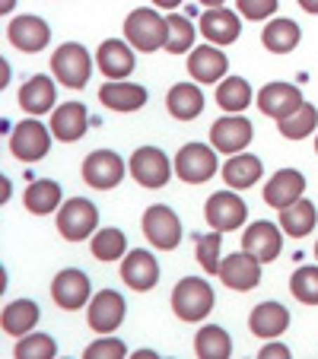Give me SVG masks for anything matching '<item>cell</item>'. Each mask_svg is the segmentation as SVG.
<instances>
[{"instance_id":"obj_1","label":"cell","mask_w":318,"mask_h":359,"mask_svg":"<svg viewBox=\"0 0 318 359\" xmlns=\"http://www.w3.org/2000/svg\"><path fill=\"white\" fill-rule=\"evenodd\" d=\"M124 35L137 51H156V48H166L169 39V22L150 7H137L134 13H128L124 20Z\"/></svg>"},{"instance_id":"obj_2","label":"cell","mask_w":318,"mask_h":359,"mask_svg":"<svg viewBox=\"0 0 318 359\" xmlns=\"http://www.w3.org/2000/svg\"><path fill=\"white\" fill-rule=\"evenodd\" d=\"M213 309V290L201 277H185L172 290V312L182 321H201Z\"/></svg>"},{"instance_id":"obj_3","label":"cell","mask_w":318,"mask_h":359,"mask_svg":"<svg viewBox=\"0 0 318 359\" xmlns=\"http://www.w3.org/2000/svg\"><path fill=\"white\" fill-rule=\"evenodd\" d=\"M95 223H99V213H95V203L86 197H70L58 210V232L67 242H83L95 236Z\"/></svg>"},{"instance_id":"obj_4","label":"cell","mask_w":318,"mask_h":359,"mask_svg":"<svg viewBox=\"0 0 318 359\" xmlns=\"http://www.w3.org/2000/svg\"><path fill=\"white\" fill-rule=\"evenodd\" d=\"M51 70L55 76L70 89H83L89 80V70H93V61H89L86 48L77 45V41H67L51 55Z\"/></svg>"},{"instance_id":"obj_5","label":"cell","mask_w":318,"mask_h":359,"mask_svg":"<svg viewBox=\"0 0 318 359\" xmlns=\"http://www.w3.org/2000/svg\"><path fill=\"white\" fill-rule=\"evenodd\" d=\"M143 236H147V242H153V248L172 251L182 242V223H178L175 210L163 207V203L150 207V210L143 213Z\"/></svg>"},{"instance_id":"obj_6","label":"cell","mask_w":318,"mask_h":359,"mask_svg":"<svg viewBox=\"0 0 318 359\" xmlns=\"http://www.w3.org/2000/svg\"><path fill=\"white\" fill-rule=\"evenodd\" d=\"M175 172L188 184L210 182L213 172H217V153L210 147H204V143H185L175 156Z\"/></svg>"},{"instance_id":"obj_7","label":"cell","mask_w":318,"mask_h":359,"mask_svg":"<svg viewBox=\"0 0 318 359\" xmlns=\"http://www.w3.org/2000/svg\"><path fill=\"white\" fill-rule=\"evenodd\" d=\"M131 175L143 188H163L172 175V163L159 147H140L131 156Z\"/></svg>"},{"instance_id":"obj_8","label":"cell","mask_w":318,"mask_h":359,"mask_svg":"<svg viewBox=\"0 0 318 359\" xmlns=\"http://www.w3.org/2000/svg\"><path fill=\"white\" fill-rule=\"evenodd\" d=\"M124 178V159L112 149H95L83 163V182L95 191H112Z\"/></svg>"},{"instance_id":"obj_9","label":"cell","mask_w":318,"mask_h":359,"mask_svg":"<svg viewBox=\"0 0 318 359\" xmlns=\"http://www.w3.org/2000/svg\"><path fill=\"white\" fill-rule=\"evenodd\" d=\"M51 137L55 134H48V128L41 121H22L10 134V153L22 163H39L51 147Z\"/></svg>"},{"instance_id":"obj_10","label":"cell","mask_w":318,"mask_h":359,"mask_svg":"<svg viewBox=\"0 0 318 359\" xmlns=\"http://www.w3.org/2000/svg\"><path fill=\"white\" fill-rule=\"evenodd\" d=\"M258 109L267 118H274V121H284V118L296 115L303 109V93L293 83H267L258 93Z\"/></svg>"},{"instance_id":"obj_11","label":"cell","mask_w":318,"mask_h":359,"mask_svg":"<svg viewBox=\"0 0 318 359\" xmlns=\"http://www.w3.org/2000/svg\"><path fill=\"white\" fill-rule=\"evenodd\" d=\"M245 213H249V207H245L242 197L232 194V191H217V194H210L207 207H204L207 223L220 232L239 229V226L245 223Z\"/></svg>"},{"instance_id":"obj_12","label":"cell","mask_w":318,"mask_h":359,"mask_svg":"<svg viewBox=\"0 0 318 359\" xmlns=\"http://www.w3.org/2000/svg\"><path fill=\"white\" fill-rule=\"evenodd\" d=\"M86 318H89V327H93L95 334H112L121 327L124 321V299L121 292L115 290H102L95 292L93 299H89V309H86Z\"/></svg>"},{"instance_id":"obj_13","label":"cell","mask_w":318,"mask_h":359,"mask_svg":"<svg viewBox=\"0 0 318 359\" xmlns=\"http://www.w3.org/2000/svg\"><path fill=\"white\" fill-rule=\"evenodd\" d=\"M284 248V236H280V226L267 223V219H258L249 229L242 232V251H249L251 258H258L261 264L274 261Z\"/></svg>"},{"instance_id":"obj_14","label":"cell","mask_w":318,"mask_h":359,"mask_svg":"<svg viewBox=\"0 0 318 359\" xmlns=\"http://www.w3.org/2000/svg\"><path fill=\"white\" fill-rule=\"evenodd\" d=\"M217 277L223 280L230 290H236V292L255 290V286L261 283V261L251 258L249 251H239V255H230V258H223Z\"/></svg>"},{"instance_id":"obj_15","label":"cell","mask_w":318,"mask_h":359,"mask_svg":"<svg viewBox=\"0 0 318 359\" xmlns=\"http://www.w3.org/2000/svg\"><path fill=\"white\" fill-rule=\"evenodd\" d=\"M210 143L220 153H242L251 143V121L242 115H226L220 121H213L210 128Z\"/></svg>"},{"instance_id":"obj_16","label":"cell","mask_w":318,"mask_h":359,"mask_svg":"<svg viewBox=\"0 0 318 359\" xmlns=\"http://www.w3.org/2000/svg\"><path fill=\"white\" fill-rule=\"evenodd\" d=\"M95 64L109 80H124L134 70V45L121 39H105L95 51Z\"/></svg>"},{"instance_id":"obj_17","label":"cell","mask_w":318,"mask_h":359,"mask_svg":"<svg viewBox=\"0 0 318 359\" xmlns=\"http://www.w3.org/2000/svg\"><path fill=\"white\" fill-rule=\"evenodd\" d=\"M51 299H55L61 309H67V312L83 309V305L89 302V277L83 271H74V267L61 271L55 277V283H51Z\"/></svg>"},{"instance_id":"obj_18","label":"cell","mask_w":318,"mask_h":359,"mask_svg":"<svg viewBox=\"0 0 318 359\" xmlns=\"http://www.w3.org/2000/svg\"><path fill=\"white\" fill-rule=\"evenodd\" d=\"M303 191H305L303 172L280 169L271 182L264 184V201H267V207H274V210H284V207H290V203H296L299 197H303Z\"/></svg>"},{"instance_id":"obj_19","label":"cell","mask_w":318,"mask_h":359,"mask_svg":"<svg viewBox=\"0 0 318 359\" xmlns=\"http://www.w3.org/2000/svg\"><path fill=\"white\" fill-rule=\"evenodd\" d=\"M121 280L131 286V290L147 292V290H153L156 280H159V264H156V258L150 251L137 248L121 261Z\"/></svg>"},{"instance_id":"obj_20","label":"cell","mask_w":318,"mask_h":359,"mask_svg":"<svg viewBox=\"0 0 318 359\" xmlns=\"http://www.w3.org/2000/svg\"><path fill=\"white\" fill-rule=\"evenodd\" d=\"M7 35H10V41H13V48L32 55V51H41V48L48 45L51 29H48V22L41 20V16H16V20L10 22Z\"/></svg>"},{"instance_id":"obj_21","label":"cell","mask_w":318,"mask_h":359,"mask_svg":"<svg viewBox=\"0 0 318 359\" xmlns=\"http://www.w3.org/2000/svg\"><path fill=\"white\" fill-rule=\"evenodd\" d=\"M89 128V115L80 102H67V105H58L55 115H51V134L61 143H74L86 134Z\"/></svg>"},{"instance_id":"obj_22","label":"cell","mask_w":318,"mask_h":359,"mask_svg":"<svg viewBox=\"0 0 318 359\" xmlns=\"http://www.w3.org/2000/svg\"><path fill=\"white\" fill-rule=\"evenodd\" d=\"M201 32H204V39L213 41V45H232V41L239 39V32H242V22H239V16L230 13V10L210 7L207 13L201 16Z\"/></svg>"},{"instance_id":"obj_23","label":"cell","mask_w":318,"mask_h":359,"mask_svg":"<svg viewBox=\"0 0 318 359\" xmlns=\"http://www.w3.org/2000/svg\"><path fill=\"white\" fill-rule=\"evenodd\" d=\"M188 74L197 83H217L226 74V55L213 45H197L188 55Z\"/></svg>"},{"instance_id":"obj_24","label":"cell","mask_w":318,"mask_h":359,"mask_svg":"<svg viewBox=\"0 0 318 359\" xmlns=\"http://www.w3.org/2000/svg\"><path fill=\"white\" fill-rule=\"evenodd\" d=\"M102 105H109L115 111H137L147 105V89L137 83H124V80H112L99 89Z\"/></svg>"},{"instance_id":"obj_25","label":"cell","mask_w":318,"mask_h":359,"mask_svg":"<svg viewBox=\"0 0 318 359\" xmlns=\"http://www.w3.org/2000/svg\"><path fill=\"white\" fill-rule=\"evenodd\" d=\"M286 325H290V312H286V305L280 302H261L251 312L249 318V327L255 337H280V334L286 331Z\"/></svg>"},{"instance_id":"obj_26","label":"cell","mask_w":318,"mask_h":359,"mask_svg":"<svg viewBox=\"0 0 318 359\" xmlns=\"http://www.w3.org/2000/svg\"><path fill=\"white\" fill-rule=\"evenodd\" d=\"M55 99H58L55 83H51V76H41V74L26 80V86L20 89V105L29 115H48L51 105H55Z\"/></svg>"},{"instance_id":"obj_27","label":"cell","mask_w":318,"mask_h":359,"mask_svg":"<svg viewBox=\"0 0 318 359\" xmlns=\"http://www.w3.org/2000/svg\"><path fill=\"white\" fill-rule=\"evenodd\" d=\"M169 115L178 118V121H194L204 111V93L194 86V83H178V86L169 89Z\"/></svg>"},{"instance_id":"obj_28","label":"cell","mask_w":318,"mask_h":359,"mask_svg":"<svg viewBox=\"0 0 318 359\" xmlns=\"http://www.w3.org/2000/svg\"><path fill=\"white\" fill-rule=\"evenodd\" d=\"M35 325H39V305L32 299H16L0 315V327L7 334H13V337H26Z\"/></svg>"},{"instance_id":"obj_29","label":"cell","mask_w":318,"mask_h":359,"mask_svg":"<svg viewBox=\"0 0 318 359\" xmlns=\"http://www.w3.org/2000/svg\"><path fill=\"white\" fill-rule=\"evenodd\" d=\"M261 172H264V165L258 156H251V153H236V156L223 165V182L230 184V188L242 191V188H251V184L261 178Z\"/></svg>"},{"instance_id":"obj_30","label":"cell","mask_w":318,"mask_h":359,"mask_svg":"<svg viewBox=\"0 0 318 359\" xmlns=\"http://www.w3.org/2000/svg\"><path fill=\"white\" fill-rule=\"evenodd\" d=\"M315 223H318V210H315V203L305 201V197H299L296 203H290V207L280 210V226H284V232H290L293 238L309 236V232L315 229Z\"/></svg>"},{"instance_id":"obj_31","label":"cell","mask_w":318,"mask_h":359,"mask_svg":"<svg viewBox=\"0 0 318 359\" xmlns=\"http://www.w3.org/2000/svg\"><path fill=\"white\" fill-rule=\"evenodd\" d=\"M26 210L35 213V217H45V213L58 210V203H61V184L51 182V178H39L26 188Z\"/></svg>"},{"instance_id":"obj_32","label":"cell","mask_w":318,"mask_h":359,"mask_svg":"<svg viewBox=\"0 0 318 359\" xmlns=\"http://www.w3.org/2000/svg\"><path fill=\"white\" fill-rule=\"evenodd\" d=\"M261 41L274 55H286V51H293L299 45V26L293 20H271L264 26Z\"/></svg>"},{"instance_id":"obj_33","label":"cell","mask_w":318,"mask_h":359,"mask_svg":"<svg viewBox=\"0 0 318 359\" xmlns=\"http://www.w3.org/2000/svg\"><path fill=\"white\" fill-rule=\"evenodd\" d=\"M217 105L226 115H239L242 109L251 105V86L242 76H230V80H220L217 86Z\"/></svg>"},{"instance_id":"obj_34","label":"cell","mask_w":318,"mask_h":359,"mask_svg":"<svg viewBox=\"0 0 318 359\" xmlns=\"http://www.w3.org/2000/svg\"><path fill=\"white\" fill-rule=\"evenodd\" d=\"M194 353L201 359H226L232 353V340L223 327L217 325H204L194 337Z\"/></svg>"},{"instance_id":"obj_35","label":"cell","mask_w":318,"mask_h":359,"mask_svg":"<svg viewBox=\"0 0 318 359\" xmlns=\"http://www.w3.org/2000/svg\"><path fill=\"white\" fill-rule=\"evenodd\" d=\"M315 128H318V109L309 105V102H303V109H299L296 115L277 121V130L286 137V140H303V137H309Z\"/></svg>"},{"instance_id":"obj_36","label":"cell","mask_w":318,"mask_h":359,"mask_svg":"<svg viewBox=\"0 0 318 359\" xmlns=\"http://www.w3.org/2000/svg\"><path fill=\"white\" fill-rule=\"evenodd\" d=\"M166 22H169V39H166V51H169V55H185V51H191V48H194L197 29L191 26L188 16L172 13V16H166Z\"/></svg>"},{"instance_id":"obj_37","label":"cell","mask_w":318,"mask_h":359,"mask_svg":"<svg viewBox=\"0 0 318 359\" xmlns=\"http://www.w3.org/2000/svg\"><path fill=\"white\" fill-rule=\"evenodd\" d=\"M124 232L121 229H102L93 236V258L95 261H115V258H124Z\"/></svg>"},{"instance_id":"obj_38","label":"cell","mask_w":318,"mask_h":359,"mask_svg":"<svg viewBox=\"0 0 318 359\" xmlns=\"http://www.w3.org/2000/svg\"><path fill=\"white\" fill-rule=\"evenodd\" d=\"M16 359H51L58 353V344L48 334H26L16 344Z\"/></svg>"},{"instance_id":"obj_39","label":"cell","mask_w":318,"mask_h":359,"mask_svg":"<svg viewBox=\"0 0 318 359\" xmlns=\"http://www.w3.org/2000/svg\"><path fill=\"white\" fill-rule=\"evenodd\" d=\"M290 290L303 305H318V267H299L290 280Z\"/></svg>"},{"instance_id":"obj_40","label":"cell","mask_w":318,"mask_h":359,"mask_svg":"<svg viewBox=\"0 0 318 359\" xmlns=\"http://www.w3.org/2000/svg\"><path fill=\"white\" fill-rule=\"evenodd\" d=\"M220 242H223V232H210V236H201L197 238V264L204 267V273H220Z\"/></svg>"},{"instance_id":"obj_41","label":"cell","mask_w":318,"mask_h":359,"mask_svg":"<svg viewBox=\"0 0 318 359\" xmlns=\"http://www.w3.org/2000/svg\"><path fill=\"white\" fill-rule=\"evenodd\" d=\"M124 353H128L124 340H118V337H102V340H95V344H89L83 356H86V359H121Z\"/></svg>"},{"instance_id":"obj_42","label":"cell","mask_w":318,"mask_h":359,"mask_svg":"<svg viewBox=\"0 0 318 359\" xmlns=\"http://www.w3.org/2000/svg\"><path fill=\"white\" fill-rule=\"evenodd\" d=\"M277 10V0H239V13L249 20H267Z\"/></svg>"},{"instance_id":"obj_43","label":"cell","mask_w":318,"mask_h":359,"mask_svg":"<svg viewBox=\"0 0 318 359\" xmlns=\"http://www.w3.org/2000/svg\"><path fill=\"white\" fill-rule=\"evenodd\" d=\"M258 356H261V359H286V356H290V350H286L284 344H271V346H264Z\"/></svg>"},{"instance_id":"obj_44","label":"cell","mask_w":318,"mask_h":359,"mask_svg":"<svg viewBox=\"0 0 318 359\" xmlns=\"http://www.w3.org/2000/svg\"><path fill=\"white\" fill-rule=\"evenodd\" d=\"M182 0H153V7H163V10H175Z\"/></svg>"},{"instance_id":"obj_45","label":"cell","mask_w":318,"mask_h":359,"mask_svg":"<svg viewBox=\"0 0 318 359\" xmlns=\"http://www.w3.org/2000/svg\"><path fill=\"white\" fill-rule=\"evenodd\" d=\"M299 7H303L305 13H318V0H299Z\"/></svg>"},{"instance_id":"obj_46","label":"cell","mask_w":318,"mask_h":359,"mask_svg":"<svg viewBox=\"0 0 318 359\" xmlns=\"http://www.w3.org/2000/svg\"><path fill=\"white\" fill-rule=\"evenodd\" d=\"M16 7V0H0V13H10Z\"/></svg>"},{"instance_id":"obj_47","label":"cell","mask_w":318,"mask_h":359,"mask_svg":"<svg viewBox=\"0 0 318 359\" xmlns=\"http://www.w3.org/2000/svg\"><path fill=\"white\" fill-rule=\"evenodd\" d=\"M201 4H207V7H220V4H226V0H201Z\"/></svg>"},{"instance_id":"obj_48","label":"cell","mask_w":318,"mask_h":359,"mask_svg":"<svg viewBox=\"0 0 318 359\" xmlns=\"http://www.w3.org/2000/svg\"><path fill=\"white\" fill-rule=\"evenodd\" d=\"M315 258H318V242H315Z\"/></svg>"},{"instance_id":"obj_49","label":"cell","mask_w":318,"mask_h":359,"mask_svg":"<svg viewBox=\"0 0 318 359\" xmlns=\"http://www.w3.org/2000/svg\"><path fill=\"white\" fill-rule=\"evenodd\" d=\"M315 149H318V137H315Z\"/></svg>"}]
</instances>
